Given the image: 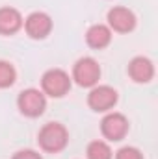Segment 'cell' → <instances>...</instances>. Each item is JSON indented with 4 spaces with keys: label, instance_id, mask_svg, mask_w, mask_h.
<instances>
[{
    "label": "cell",
    "instance_id": "obj_1",
    "mask_svg": "<svg viewBox=\"0 0 158 159\" xmlns=\"http://www.w3.org/2000/svg\"><path fill=\"white\" fill-rule=\"evenodd\" d=\"M37 143L47 154H60L69 143V131L60 122H47L37 133Z\"/></svg>",
    "mask_w": 158,
    "mask_h": 159
},
{
    "label": "cell",
    "instance_id": "obj_2",
    "mask_svg": "<svg viewBox=\"0 0 158 159\" xmlns=\"http://www.w3.org/2000/svg\"><path fill=\"white\" fill-rule=\"evenodd\" d=\"M41 91L50 98H63L71 91V76L62 69H48L41 76Z\"/></svg>",
    "mask_w": 158,
    "mask_h": 159
},
{
    "label": "cell",
    "instance_id": "obj_3",
    "mask_svg": "<svg viewBox=\"0 0 158 159\" xmlns=\"http://www.w3.org/2000/svg\"><path fill=\"white\" fill-rule=\"evenodd\" d=\"M17 107L24 117L37 119L47 109V96L39 89H24L17 96Z\"/></svg>",
    "mask_w": 158,
    "mask_h": 159
},
{
    "label": "cell",
    "instance_id": "obj_4",
    "mask_svg": "<svg viewBox=\"0 0 158 159\" xmlns=\"http://www.w3.org/2000/svg\"><path fill=\"white\" fill-rule=\"evenodd\" d=\"M71 80H75L80 87H95L101 80V67L99 63L86 56V57H80L78 61L73 65V76Z\"/></svg>",
    "mask_w": 158,
    "mask_h": 159
},
{
    "label": "cell",
    "instance_id": "obj_5",
    "mask_svg": "<svg viewBox=\"0 0 158 159\" xmlns=\"http://www.w3.org/2000/svg\"><path fill=\"white\" fill-rule=\"evenodd\" d=\"M117 91L110 85H95L87 94V106L97 113H108L117 104Z\"/></svg>",
    "mask_w": 158,
    "mask_h": 159
},
{
    "label": "cell",
    "instance_id": "obj_6",
    "mask_svg": "<svg viewBox=\"0 0 158 159\" xmlns=\"http://www.w3.org/2000/svg\"><path fill=\"white\" fill-rule=\"evenodd\" d=\"M101 133L104 139L112 143L123 141L128 133V119L123 113H116V111L106 113L104 119L101 120Z\"/></svg>",
    "mask_w": 158,
    "mask_h": 159
},
{
    "label": "cell",
    "instance_id": "obj_7",
    "mask_svg": "<svg viewBox=\"0 0 158 159\" xmlns=\"http://www.w3.org/2000/svg\"><path fill=\"white\" fill-rule=\"evenodd\" d=\"M106 19H108V28L117 32V34H128L138 24L134 11H130L128 7H123V6H114L108 11Z\"/></svg>",
    "mask_w": 158,
    "mask_h": 159
},
{
    "label": "cell",
    "instance_id": "obj_8",
    "mask_svg": "<svg viewBox=\"0 0 158 159\" xmlns=\"http://www.w3.org/2000/svg\"><path fill=\"white\" fill-rule=\"evenodd\" d=\"M22 26H24V32H26L28 37H32V39H45L52 32V19L47 13H43V11H34V13H30L24 19Z\"/></svg>",
    "mask_w": 158,
    "mask_h": 159
},
{
    "label": "cell",
    "instance_id": "obj_9",
    "mask_svg": "<svg viewBox=\"0 0 158 159\" xmlns=\"http://www.w3.org/2000/svg\"><path fill=\"white\" fill-rule=\"evenodd\" d=\"M126 72H128L130 80L136 81V83H149L155 78V65H153V61L149 57L136 56V57L130 59Z\"/></svg>",
    "mask_w": 158,
    "mask_h": 159
},
{
    "label": "cell",
    "instance_id": "obj_10",
    "mask_svg": "<svg viewBox=\"0 0 158 159\" xmlns=\"http://www.w3.org/2000/svg\"><path fill=\"white\" fill-rule=\"evenodd\" d=\"M22 15L15 7H0V35H15L22 28Z\"/></svg>",
    "mask_w": 158,
    "mask_h": 159
},
{
    "label": "cell",
    "instance_id": "obj_11",
    "mask_svg": "<svg viewBox=\"0 0 158 159\" xmlns=\"http://www.w3.org/2000/svg\"><path fill=\"white\" fill-rule=\"evenodd\" d=\"M86 43L93 50H102L112 43V30L106 24H93L86 32Z\"/></svg>",
    "mask_w": 158,
    "mask_h": 159
},
{
    "label": "cell",
    "instance_id": "obj_12",
    "mask_svg": "<svg viewBox=\"0 0 158 159\" xmlns=\"http://www.w3.org/2000/svg\"><path fill=\"white\" fill-rule=\"evenodd\" d=\"M87 159H114V152L104 141H91L86 148Z\"/></svg>",
    "mask_w": 158,
    "mask_h": 159
},
{
    "label": "cell",
    "instance_id": "obj_13",
    "mask_svg": "<svg viewBox=\"0 0 158 159\" xmlns=\"http://www.w3.org/2000/svg\"><path fill=\"white\" fill-rule=\"evenodd\" d=\"M17 80V70L9 61L0 59V89H7L15 83Z\"/></svg>",
    "mask_w": 158,
    "mask_h": 159
},
{
    "label": "cell",
    "instance_id": "obj_14",
    "mask_svg": "<svg viewBox=\"0 0 158 159\" xmlns=\"http://www.w3.org/2000/svg\"><path fill=\"white\" fill-rule=\"evenodd\" d=\"M116 159H143V154L136 146H123L116 152Z\"/></svg>",
    "mask_w": 158,
    "mask_h": 159
},
{
    "label": "cell",
    "instance_id": "obj_15",
    "mask_svg": "<svg viewBox=\"0 0 158 159\" xmlns=\"http://www.w3.org/2000/svg\"><path fill=\"white\" fill-rule=\"evenodd\" d=\"M11 159H43V157H41L39 152H36V150H19L17 154H13Z\"/></svg>",
    "mask_w": 158,
    "mask_h": 159
}]
</instances>
